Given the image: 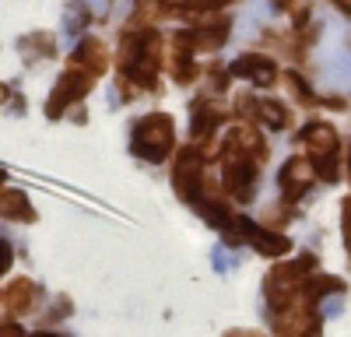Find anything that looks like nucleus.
<instances>
[{"mask_svg": "<svg viewBox=\"0 0 351 337\" xmlns=\"http://www.w3.org/2000/svg\"><path fill=\"white\" fill-rule=\"evenodd\" d=\"M92 77H95L92 71L71 64V71H64L60 77H56L53 92H49V99H46V116H49V120H60L64 109H71L77 99H84L88 92H92V84H95Z\"/></svg>", "mask_w": 351, "mask_h": 337, "instance_id": "3", "label": "nucleus"}, {"mask_svg": "<svg viewBox=\"0 0 351 337\" xmlns=\"http://www.w3.org/2000/svg\"><path fill=\"white\" fill-rule=\"evenodd\" d=\"M0 214L8 221H36V208L28 201V193L21 190H4L0 193Z\"/></svg>", "mask_w": 351, "mask_h": 337, "instance_id": "11", "label": "nucleus"}, {"mask_svg": "<svg viewBox=\"0 0 351 337\" xmlns=\"http://www.w3.org/2000/svg\"><path fill=\"white\" fill-rule=\"evenodd\" d=\"M236 112H239V116H246V120H260V102L253 95H239L236 99Z\"/></svg>", "mask_w": 351, "mask_h": 337, "instance_id": "20", "label": "nucleus"}, {"mask_svg": "<svg viewBox=\"0 0 351 337\" xmlns=\"http://www.w3.org/2000/svg\"><path fill=\"white\" fill-rule=\"evenodd\" d=\"M204 155L200 148H183L176 155V165H172V190L180 193V201L193 204L197 197L204 193V173H208V165H204Z\"/></svg>", "mask_w": 351, "mask_h": 337, "instance_id": "4", "label": "nucleus"}, {"mask_svg": "<svg viewBox=\"0 0 351 337\" xmlns=\"http://www.w3.org/2000/svg\"><path fill=\"white\" fill-rule=\"evenodd\" d=\"M162 14H165V4H162V0H137V8H134V18H130V25L152 28L155 21H162Z\"/></svg>", "mask_w": 351, "mask_h": 337, "instance_id": "16", "label": "nucleus"}, {"mask_svg": "<svg viewBox=\"0 0 351 337\" xmlns=\"http://www.w3.org/2000/svg\"><path fill=\"white\" fill-rule=\"evenodd\" d=\"M288 109H285V102H278V99H263L260 102V123L263 127H271V130H285L288 127Z\"/></svg>", "mask_w": 351, "mask_h": 337, "instance_id": "15", "label": "nucleus"}, {"mask_svg": "<svg viewBox=\"0 0 351 337\" xmlns=\"http://www.w3.org/2000/svg\"><path fill=\"white\" fill-rule=\"evenodd\" d=\"M302 145H306V151H309V158H319V155H337V130L330 127V123H319V120H313V123H306L302 127Z\"/></svg>", "mask_w": 351, "mask_h": 337, "instance_id": "8", "label": "nucleus"}, {"mask_svg": "<svg viewBox=\"0 0 351 337\" xmlns=\"http://www.w3.org/2000/svg\"><path fill=\"white\" fill-rule=\"evenodd\" d=\"M330 4H334V8H337L344 18H351V0H330Z\"/></svg>", "mask_w": 351, "mask_h": 337, "instance_id": "23", "label": "nucleus"}, {"mask_svg": "<svg viewBox=\"0 0 351 337\" xmlns=\"http://www.w3.org/2000/svg\"><path fill=\"white\" fill-rule=\"evenodd\" d=\"M330 292H344V281L341 277H324V274H316V277H309V285H306V299L309 302H319L324 295H330Z\"/></svg>", "mask_w": 351, "mask_h": 337, "instance_id": "17", "label": "nucleus"}, {"mask_svg": "<svg viewBox=\"0 0 351 337\" xmlns=\"http://www.w3.org/2000/svg\"><path fill=\"white\" fill-rule=\"evenodd\" d=\"M71 64L74 67H84V71H92L95 77L109 71V53H106V42L99 39H81V46L74 49L71 56Z\"/></svg>", "mask_w": 351, "mask_h": 337, "instance_id": "10", "label": "nucleus"}, {"mask_svg": "<svg viewBox=\"0 0 351 337\" xmlns=\"http://www.w3.org/2000/svg\"><path fill=\"white\" fill-rule=\"evenodd\" d=\"M193 208L200 211V218L208 221L211 229H228V225L236 221V218L228 214V208L218 201V197H197V201H193Z\"/></svg>", "mask_w": 351, "mask_h": 337, "instance_id": "13", "label": "nucleus"}, {"mask_svg": "<svg viewBox=\"0 0 351 337\" xmlns=\"http://www.w3.org/2000/svg\"><path fill=\"white\" fill-rule=\"evenodd\" d=\"M285 81H288V88H291V95H295L299 102H313V92H309V84L295 74V71H288L285 74Z\"/></svg>", "mask_w": 351, "mask_h": 337, "instance_id": "19", "label": "nucleus"}, {"mask_svg": "<svg viewBox=\"0 0 351 337\" xmlns=\"http://www.w3.org/2000/svg\"><path fill=\"white\" fill-rule=\"evenodd\" d=\"M316 264V257H306L302 260H295V264H278L271 274H267V285H263V292H267V299H271V309L278 313V309H285V305H291L302 292H306V285H309V267Z\"/></svg>", "mask_w": 351, "mask_h": 337, "instance_id": "2", "label": "nucleus"}, {"mask_svg": "<svg viewBox=\"0 0 351 337\" xmlns=\"http://www.w3.org/2000/svg\"><path fill=\"white\" fill-rule=\"evenodd\" d=\"M236 77H246V81H253L256 88H271V84L278 81V64L274 60H267V56H256V53H246V56H239L236 64L228 67Z\"/></svg>", "mask_w": 351, "mask_h": 337, "instance_id": "7", "label": "nucleus"}, {"mask_svg": "<svg viewBox=\"0 0 351 337\" xmlns=\"http://www.w3.org/2000/svg\"><path fill=\"white\" fill-rule=\"evenodd\" d=\"M11 260H14V253H11V242H4V271L11 267Z\"/></svg>", "mask_w": 351, "mask_h": 337, "instance_id": "26", "label": "nucleus"}, {"mask_svg": "<svg viewBox=\"0 0 351 337\" xmlns=\"http://www.w3.org/2000/svg\"><path fill=\"white\" fill-rule=\"evenodd\" d=\"M313 165H316V173H319V179H324V183H337L341 179L337 155H319V158H313Z\"/></svg>", "mask_w": 351, "mask_h": 337, "instance_id": "18", "label": "nucleus"}, {"mask_svg": "<svg viewBox=\"0 0 351 337\" xmlns=\"http://www.w3.org/2000/svg\"><path fill=\"white\" fill-rule=\"evenodd\" d=\"M36 309V285L28 277H14L4 288V313L8 316H25Z\"/></svg>", "mask_w": 351, "mask_h": 337, "instance_id": "9", "label": "nucleus"}, {"mask_svg": "<svg viewBox=\"0 0 351 337\" xmlns=\"http://www.w3.org/2000/svg\"><path fill=\"white\" fill-rule=\"evenodd\" d=\"M228 74H232V71H221V67H215V71H211L215 88H218V92H225V88H228Z\"/></svg>", "mask_w": 351, "mask_h": 337, "instance_id": "22", "label": "nucleus"}, {"mask_svg": "<svg viewBox=\"0 0 351 337\" xmlns=\"http://www.w3.org/2000/svg\"><path fill=\"white\" fill-rule=\"evenodd\" d=\"M341 232H344V242L351 249V197H344V204H341Z\"/></svg>", "mask_w": 351, "mask_h": 337, "instance_id": "21", "label": "nucleus"}, {"mask_svg": "<svg viewBox=\"0 0 351 337\" xmlns=\"http://www.w3.org/2000/svg\"><path fill=\"white\" fill-rule=\"evenodd\" d=\"M218 109H211L208 102H197L193 105V127H190V134H193V140H208V137H215V130H218Z\"/></svg>", "mask_w": 351, "mask_h": 337, "instance_id": "14", "label": "nucleus"}, {"mask_svg": "<svg viewBox=\"0 0 351 337\" xmlns=\"http://www.w3.org/2000/svg\"><path fill=\"white\" fill-rule=\"evenodd\" d=\"M4 334H8V337H14V334H25V330H21V327H18V323L8 316V320H4Z\"/></svg>", "mask_w": 351, "mask_h": 337, "instance_id": "24", "label": "nucleus"}, {"mask_svg": "<svg viewBox=\"0 0 351 337\" xmlns=\"http://www.w3.org/2000/svg\"><path fill=\"white\" fill-rule=\"evenodd\" d=\"M271 4H274V11H288L291 4H295V0H271Z\"/></svg>", "mask_w": 351, "mask_h": 337, "instance_id": "25", "label": "nucleus"}, {"mask_svg": "<svg viewBox=\"0 0 351 337\" xmlns=\"http://www.w3.org/2000/svg\"><path fill=\"white\" fill-rule=\"evenodd\" d=\"M228 140H236V145L250 155V158H256V162H263L267 158V140H263L260 134H256V127H250V123H239V127H232L228 134H225Z\"/></svg>", "mask_w": 351, "mask_h": 337, "instance_id": "12", "label": "nucleus"}, {"mask_svg": "<svg viewBox=\"0 0 351 337\" xmlns=\"http://www.w3.org/2000/svg\"><path fill=\"white\" fill-rule=\"evenodd\" d=\"M130 148H134L137 158L152 162V165H162L176 148V123H172L169 112H152V116H144L134 127Z\"/></svg>", "mask_w": 351, "mask_h": 337, "instance_id": "1", "label": "nucleus"}, {"mask_svg": "<svg viewBox=\"0 0 351 337\" xmlns=\"http://www.w3.org/2000/svg\"><path fill=\"white\" fill-rule=\"evenodd\" d=\"M239 225H243V239H250L253 249L263 253V257H285V253L291 249V239L274 232V229H263V225H253L246 218H239Z\"/></svg>", "mask_w": 351, "mask_h": 337, "instance_id": "6", "label": "nucleus"}, {"mask_svg": "<svg viewBox=\"0 0 351 337\" xmlns=\"http://www.w3.org/2000/svg\"><path fill=\"white\" fill-rule=\"evenodd\" d=\"M319 179L316 173V165L313 158H288L281 165V173H278V183H281V193H285V201H299V197Z\"/></svg>", "mask_w": 351, "mask_h": 337, "instance_id": "5", "label": "nucleus"}]
</instances>
